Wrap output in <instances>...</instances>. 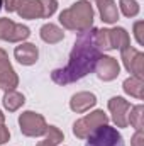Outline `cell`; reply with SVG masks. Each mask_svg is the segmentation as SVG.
<instances>
[{
  "label": "cell",
  "instance_id": "9",
  "mask_svg": "<svg viewBox=\"0 0 144 146\" xmlns=\"http://www.w3.org/2000/svg\"><path fill=\"white\" fill-rule=\"evenodd\" d=\"M108 110L112 114V121L117 127H127L129 126V121H127V115H129V110H131V104L124 99V97H112L108 100Z\"/></svg>",
  "mask_w": 144,
  "mask_h": 146
},
{
  "label": "cell",
  "instance_id": "24",
  "mask_svg": "<svg viewBox=\"0 0 144 146\" xmlns=\"http://www.w3.org/2000/svg\"><path fill=\"white\" fill-rule=\"evenodd\" d=\"M131 146H144V133H143V129H139V131L134 133V136H132V139H131Z\"/></svg>",
  "mask_w": 144,
  "mask_h": 146
},
{
  "label": "cell",
  "instance_id": "21",
  "mask_svg": "<svg viewBox=\"0 0 144 146\" xmlns=\"http://www.w3.org/2000/svg\"><path fill=\"white\" fill-rule=\"evenodd\" d=\"M44 136H46V139L48 141H51L53 145H59L63 139H65V136H63V133L56 127V126H48V129H46V133H44Z\"/></svg>",
  "mask_w": 144,
  "mask_h": 146
},
{
  "label": "cell",
  "instance_id": "25",
  "mask_svg": "<svg viewBox=\"0 0 144 146\" xmlns=\"http://www.w3.org/2000/svg\"><path fill=\"white\" fill-rule=\"evenodd\" d=\"M10 139V131L9 127H5V124H0V146L5 145Z\"/></svg>",
  "mask_w": 144,
  "mask_h": 146
},
{
  "label": "cell",
  "instance_id": "10",
  "mask_svg": "<svg viewBox=\"0 0 144 146\" xmlns=\"http://www.w3.org/2000/svg\"><path fill=\"white\" fill-rule=\"evenodd\" d=\"M95 72H97V76H98L100 80H104V82H112V80H115V78L119 76V73H120V65H119V61H117L115 58L102 54L100 60H98L97 65H95Z\"/></svg>",
  "mask_w": 144,
  "mask_h": 146
},
{
  "label": "cell",
  "instance_id": "18",
  "mask_svg": "<svg viewBox=\"0 0 144 146\" xmlns=\"http://www.w3.org/2000/svg\"><path fill=\"white\" fill-rule=\"evenodd\" d=\"M122 88H124V92H126L127 95H131V97H134V99H139V100H141V99L144 97V82H143V78L129 76V78L124 82Z\"/></svg>",
  "mask_w": 144,
  "mask_h": 146
},
{
  "label": "cell",
  "instance_id": "17",
  "mask_svg": "<svg viewBox=\"0 0 144 146\" xmlns=\"http://www.w3.org/2000/svg\"><path fill=\"white\" fill-rule=\"evenodd\" d=\"M2 104L9 112H15V110H19L26 104V97L20 92H17V90H5Z\"/></svg>",
  "mask_w": 144,
  "mask_h": 146
},
{
  "label": "cell",
  "instance_id": "11",
  "mask_svg": "<svg viewBox=\"0 0 144 146\" xmlns=\"http://www.w3.org/2000/svg\"><path fill=\"white\" fill-rule=\"evenodd\" d=\"M14 56H15V60L20 65L31 66V65L36 63L37 58H39V49H37L36 44H32V42H20L19 46H15Z\"/></svg>",
  "mask_w": 144,
  "mask_h": 146
},
{
  "label": "cell",
  "instance_id": "14",
  "mask_svg": "<svg viewBox=\"0 0 144 146\" xmlns=\"http://www.w3.org/2000/svg\"><path fill=\"white\" fill-rule=\"evenodd\" d=\"M108 44H110V49H119V51L126 49L127 46H131L129 33L124 27L108 29Z\"/></svg>",
  "mask_w": 144,
  "mask_h": 146
},
{
  "label": "cell",
  "instance_id": "19",
  "mask_svg": "<svg viewBox=\"0 0 144 146\" xmlns=\"http://www.w3.org/2000/svg\"><path fill=\"white\" fill-rule=\"evenodd\" d=\"M127 121H129V124H131L136 131L143 129L144 127V106L139 104V106L131 107L129 115H127Z\"/></svg>",
  "mask_w": 144,
  "mask_h": 146
},
{
  "label": "cell",
  "instance_id": "15",
  "mask_svg": "<svg viewBox=\"0 0 144 146\" xmlns=\"http://www.w3.org/2000/svg\"><path fill=\"white\" fill-rule=\"evenodd\" d=\"M97 5L100 12V19L105 24H115L119 21V9L114 0H98Z\"/></svg>",
  "mask_w": 144,
  "mask_h": 146
},
{
  "label": "cell",
  "instance_id": "4",
  "mask_svg": "<svg viewBox=\"0 0 144 146\" xmlns=\"http://www.w3.org/2000/svg\"><path fill=\"white\" fill-rule=\"evenodd\" d=\"M108 122V115L104 110H93L87 115H83L81 119H78L75 124H73V134L78 138V139H87L88 134L97 129L98 126L102 124H107Z\"/></svg>",
  "mask_w": 144,
  "mask_h": 146
},
{
  "label": "cell",
  "instance_id": "27",
  "mask_svg": "<svg viewBox=\"0 0 144 146\" xmlns=\"http://www.w3.org/2000/svg\"><path fill=\"white\" fill-rule=\"evenodd\" d=\"M36 146H54V145H53L51 141H48V139H44V141H39V143H37Z\"/></svg>",
  "mask_w": 144,
  "mask_h": 146
},
{
  "label": "cell",
  "instance_id": "1",
  "mask_svg": "<svg viewBox=\"0 0 144 146\" xmlns=\"http://www.w3.org/2000/svg\"><path fill=\"white\" fill-rule=\"evenodd\" d=\"M95 27L80 33L73 49L70 53V60L68 65L65 68H56L51 73V78L54 83L58 85H68L73 82L81 80L83 76H87L88 73H92L95 70L97 61L102 56V51L97 48L93 37H95Z\"/></svg>",
  "mask_w": 144,
  "mask_h": 146
},
{
  "label": "cell",
  "instance_id": "5",
  "mask_svg": "<svg viewBox=\"0 0 144 146\" xmlns=\"http://www.w3.org/2000/svg\"><path fill=\"white\" fill-rule=\"evenodd\" d=\"M19 127L24 136L39 138V136H44L48 129V122L41 114H37L34 110H26L19 115Z\"/></svg>",
  "mask_w": 144,
  "mask_h": 146
},
{
  "label": "cell",
  "instance_id": "16",
  "mask_svg": "<svg viewBox=\"0 0 144 146\" xmlns=\"http://www.w3.org/2000/svg\"><path fill=\"white\" fill-rule=\"evenodd\" d=\"M39 36H41V39H42L44 42H48V44H56V42H59V41L65 39V33H63V29L58 27L56 24L48 22V24H44V26L41 27Z\"/></svg>",
  "mask_w": 144,
  "mask_h": 146
},
{
  "label": "cell",
  "instance_id": "28",
  "mask_svg": "<svg viewBox=\"0 0 144 146\" xmlns=\"http://www.w3.org/2000/svg\"><path fill=\"white\" fill-rule=\"evenodd\" d=\"M3 122H5V114L0 110V124H3Z\"/></svg>",
  "mask_w": 144,
  "mask_h": 146
},
{
  "label": "cell",
  "instance_id": "2",
  "mask_svg": "<svg viewBox=\"0 0 144 146\" xmlns=\"http://www.w3.org/2000/svg\"><path fill=\"white\" fill-rule=\"evenodd\" d=\"M59 24L75 33H83L93 27V9L90 2L87 0H78L75 2L71 7L61 10L59 14Z\"/></svg>",
  "mask_w": 144,
  "mask_h": 146
},
{
  "label": "cell",
  "instance_id": "23",
  "mask_svg": "<svg viewBox=\"0 0 144 146\" xmlns=\"http://www.w3.org/2000/svg\"><path fill=\"white\" fill-rule=\"evenodd\" d=\"M144 29V22L143 21H137V22H134V36H136V41H137V44L139 46H143L144 44V37H143V31Z\"/></svg>",
  "mask_w": 144,
  "mask_h": 146
},
{
  "label": "cell",
  "instance_id": "20",
  "mask_svg": "<svg viewBox=\"0 0 144 146\" xmlns=\"http://www.w3.org/2000/svg\"><path fill=\"white\" fill-rule=\"evenodd\" d=\"M119 7L126 17H136L139 14V3L136 0H120Z\"/></svg>",
  "mask_w": 144,
  "mask_h": 146
},
{
  "label": "cell",
  "instance_id": "3",
  "mask_svg": "<svg viewBox=\"0 0 144 146\" xmlns=\"http://www.w3.org/2000/svg\"><path fill=\"white\" fill-rule=\"evenodd\" d=\"M85 146H124V138L115 127L102 124L88 134Z\"/></svg>",
  "mask_w": 144,
  "mask_h": 146
},
{
  "label": "cell",
  "instance_id": "7",
  "mask_svg": "<svg viewBox=\"0 0 144 146\" xmlns=\"http://www.w3.org/2000/svg\"><path fill=\"white\" fill-rule=\"evenodd\" d=\"M120 58H122V63H124L126 70L131 73V76L143 78L144 76V53L137 51L132 46H127L126 49L120 51Z\"/></svg>",
  "mask_w": 144,
  "mask_h": 146
},
{
  "label": "cell",
  "instance_id": "26",
  "mask_svg": "<svg viewBox=\"0 0 144 146\" xmlns=\"http://www.w3.org/2000/svg\"><path fill=\"white\" fill-rule=\"evenodd\" d=\"M17 3H19V0H3V7L7 12H15Z\"/></svg>",
  "mask_w": 144,
  "mask_h": 146
},
{
  "label": "cell",
  "instance_id": "8",
  "mask_svg": "<svg viewBox=\"0 0 144 146\" xmlns=\"http://www.w3.org/2000/svg\"><path fill=\"white\" fill-rule=\"evenodd\" d=\"M19 85V76L9 61V54L0 48V88L2 90H15Z\"/></svg>",
  "mask_w": 144,
  "mask_h": 146
},
{
  "label": "cell",
  "instance_id": "12",
  "mask_svg": "<svg viewBox=\"0 0 144 146\" xmlns=\"http://www.w3.org/2000/svg\"><path fill=\"white\" fill-rule=\"evenodd\" d=\"M15 12L19 14L20 19H29V21L39 19V17H42L41 0H19Z\"/></svg>",
  "mask_w": 144,
  "mask_h": 146
},
{
  "label": "cell",
  "instance_id": "22",
  "mask_svg": "<svg viewBox=\"0 0 144 146\" xmlns=\"http://www.w3.org/2000/svg\"><path fill=\"white\" fill-rule=\"evenodd\" d=\"M41 5H42V17L44 19H49L58 9V2L56 0H41Z\"/></svg>",
  "mask_w": 144,
  "mask_h": 146
},
{
  "label": "cell",
  "instance_id": "13",
  "mask_svg": "<svg viewBox=\"0 0 144 146\" xmlns=\"http://www.w3.org/2000/svg\"><path fill=\"white\" fill-rule=\"evenodd\" d=\"M97 104V97L92 92H78L75 94L70 100V109L76 114H83L87 110H90Z\"/></svg>",
  "mask_w": 144,
  "mask_h": 146
},
{
  "label": "cell",
  "instance_id": "6",
  "mask_svg": "<svg viewBox=\"0 0 144 146\" xmlns=\"http://www.w3.org/2000/svg\"><path fill=\"white\" fill-rule=\"evenodd\" d=\"M31 36V29L24 24H17L9 17L0 19V39L9 42H22Z\"/></svg>",
  "mask_w": 144,
  "mask_h": 146
},
{
  "label": "cell",
  "instance_id": "29",
  "mask_svg": "<svg viewBox=\"0 0 144 146\" xmlns=\"http://www.w3.org/2000/svg\"><path fill=\"white\" fill-rule=\"evenodd\" d=\"M2 5H3V0H0V10H2Z\"/></svg>",
  "mask_w": 144,
  "mask_h": 146
},
{
  "label": "cell",
  "instance_id": "30",
  "mask_svg": "<svg viewBox=\"0 0 144 146\" xmlns=\"http://www.w3.org/2000/svg\"><path fill=\"white\" fill-rule=\"evenodd\" d=\"M95 2H98V0H95Z\"/></svg>",
  "mask_w": 144,
  "mask_h": 146
}]
</instances>
